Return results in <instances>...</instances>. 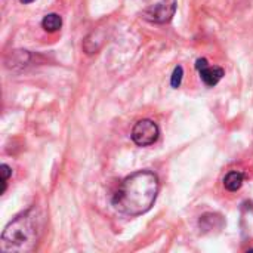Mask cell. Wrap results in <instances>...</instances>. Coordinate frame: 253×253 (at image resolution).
Here are the masks:
<instances>
[{"label":"cell","mask_w":253,"mask_h":253,"mask_svg":"<svg viewBox=\"0 0 253 253\" xmlns=\"http://www.w3.org/2000/svg\"><path fill=\"white\" fill-rule=\"evenodd\" d=\"M157 194V175L150 170H139L123 179L113 197V206L125 215L138 216L151 209Z\"/></svg>","instance_id":"6da1fadb"},{"label":"cell","mask_w":253,"mask_h":253,"mask_svg":"<svg viewBox=\"0 0 253 253\" xmlns=\"http://www.w3.org/2000/svg\"><path fill=\"white\" fill-rule=\"evenodd\" d=\"M243 182H245V173L240 170H231L224 178V187H225V190H228L231 193L239 191L242 188Z\"/></svg>","instance_id":"8992f818"},{"label":"cell","mask_w":253,"mask_h":253,"mask_svg":"<svg viewBox=\"0 0 253 253\" xmlns=\"http://www.w3.org/2000/svg\"><path fill=\"white\" fill-rule=\"evenodd\" d=\"M182 77H184V68L181 65L175 67L173 73H172V77H170V84L172 87H179L181 86V82H182Z\"/></svg>","instance_id":"9c48e42d"},{"label":"cell","mask_w":253,"mask_h":253,"mask_svg":"<svg viewBox=\"0 0 253 253\" xmlns=\"http://www.w3.org/2000/svg\"><path fill=\"white\" fill-rule=\"evenodd\" d=\"M176 12V0H159L154 4H150L144 12V18L156 22V24H165L172 19V16Z\"/></svg>","instance_id":"277c9868"},{"label":"cell","mask_w":253,"mask_h":253,"mask_svg":"<svg viewBox=\"0 0 253 253\" xmlns=\"http://www.w3.org/2000/svg\"><path fill=\"white\" fill-rule=\"evenodd\" d=\"M42 27L47 33H55V31L61 30V27H62V18L58 13H47L42 19Z\"/></svg>","instance_id":"ba28073f"},{"label":"cell","mask_w":253,"mask_h":253,"mask_svg":"<svg viewBox=\"0 0 253 253\" xmlns=\"http://www.w3.org/2000/svg\"><path fill=\"white\" fill-rule=\"evenodd\" d=\"M199 224H200L202 230L211 231L213 228H221L224 225V219H222V216H219L216 213H206L200 218Z\"/></svg>","instance_id":"52a82bcc"},{"label":"cell","mask_w":253,"mask_h":253,"mask_svg":"<svg viewBox=\"0 0 253 253\" xmlns=\"http://www.w3.org/2000/svg\"><path fill=\"white\" fill-rule=\"evenodd\" d=\"M43 218L36 208L15 216L1 233V251L28 253L37 248L42 236Z\"/></svg>","instance_id":"7a4b0ae2"},{"label":"cell","mask_w":253,"mask_h":253,"mask_svg":"<svg viewBox=\"0 0 253 253\" xmlns=\"http://www.w3.org/2000/svg\"><path fill=\"white\" fill-rule=\"evenodd\" d=\"M1 175H3V178H1V184H3V188H1V194L6 191V184H7V179H9V176L12 175V169L7 166V165H1Z\"/></svg>","instance_id":"30bf717a"},{"label":"cell","mask_w":253,"mask_h":253,"mask_svg":"<svg viewBox=\"0 0 253 253\" xmlns=\"http://www.w3.org/2000/svg\"><path fill=\"white\" fill-rule=\"evenodd\" d=\"M21 1H22V3H31L33 0H21Z\"/></svg>","instance_id":"8fae6325"},{"label":"cell","mask_w":253,"mask_h":253,"mask_svg":"<svg viewBox=\"0 0 253 253\" xmlns=\"http://www.w3.org/2000/svg\"><path fill=\"white\" fill-rule=\"evenodd\" d=\"M196 70L199 71L200 79L203 80V83L206 86H209V87L216 86L221 82V79L224 77V74H225L224 68L209 65V62H208L206 58H199L196 61Z\"/></svg>","instance_id":"5b68a950"},{"label":"cell","mask_w":253,"mask_h":253,"mask_svg":"<svg viewBox=\"0 0 253 253\" xmlns=\"http://www.w3.org/2000/svg\"><path fill=\"white\" fill-rule=\"evenodd\" d=\"M160 135V129L157 126V123H154L150 119H142L139 122L135 123L133 129H132V141L138 145V147H148L153 145Z\"/></svg>","instance_id":"3957f363"}]
</instances>
